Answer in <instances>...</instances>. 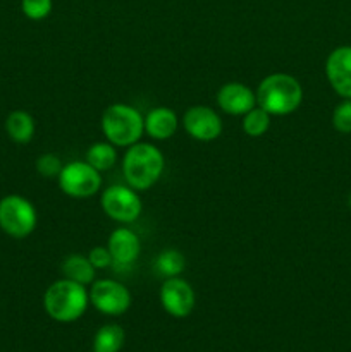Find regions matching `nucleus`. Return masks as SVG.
<instances>
[{
	"mask_svg": "<svg viewBox=\"0 0 351 352\" xmlns=\"http://www.w3.org/2000/svg\"><path fill=\"white\" fill-rule=\"evenodd\" d=\"M257 105L267 110L270 116H288L303 102V88L298 79L291 74L275 72L262 79L258 85Z\"/></svg>",
	"mask_w": 351,
	"mask_h": 352,
	"instance_id": "f257e3e1",
	"label": "nucleus"
},
{
	"mask_svg": "<svg viewBox=\"0 0 351 352\" xmlns=\"http://www.w3.org/2000/svg\"><path fill=\"white\" fill-rule=\"evenodd\" d=\"M89 296L85 285L61 278L47 289L43 296L45 311L61 323H71L81 318L88 308Z\"/></svg>",
	"mask_w": 351,
	"mask_h": 352,
	"instance_id": "f03ea898",
	"label": "nucleus"
},
{
	"mask_svg": "<svg viewBox=\"0 0 351 352\" xmlns=\"http://www.w3.org/2000/svg\"><path fill=\"white\" fill-rule=\"evenodd\" d=\"M123 172L129 188L138 191L150 189L164 172V155L153 144H133L124 155Z\"/></svg>",
	"mask_w": 351,
	"mask_h": 352,
	"instance_id": "7ed1b4c3",
	"label": "nucleus"
},
{
	"mask_svg": "<svg viewBox=\"0 0 351 352\" xmlns=\"http://www.w3.org/2000/svg\"><path fill=\"white\" fill-rule=\"evenodd\" d=\"M102 131L107 141L114 146L129 148L143 136L145 117L134 107L126 103H114L103 112Z\"/></svg>",
	"mask_w": 351,
	"mask_h": 352,
	"instance_id": "20e7f679",
	"label": "nucleus"
},
{
	"mask_svg": "<svg viewBox=\"0 0 351 352\" xmlns=\"http://www.w3.org/2000/svg\"><path fill=\"white\" fill-rule=\"evenodd\" d=\"M36 227V210L26 198L17 195L6 196L0 201V229L9 236L26 237Z\"/></svg>",
	"mask_w": 351,
	"mask_h": 352,
	"instance_id": "39448f33",
	"label": "nucleus"
},
{
	"mask_svg": "<svg viewBox=\"0 0 351 352\" xmlns=\"http://www.w3.org/2000/svg\"><path fill=\"white\" fill-rule=\"evenodd\" d=\"M57 179L62 192L71 198H89L98 192L102 186V175L88 162H71L64 165Z\"/></svg>",
	"mask_w": 351,
	"mask_h": 352,
	"instance_id": "423d86ee",
	"label": "nucleus"
},
{
	"mask_svg": "<svg viewBox=\"0 0 351 352\" xmlns=\"http://www.w3.org/2000/svg\"><path fill=\"white\" fill-rule=\"evenodd\" d=\"M89 302L100 313L109 316H120L129 309L131 294L120 282L102 278L93 282L88 292Z\"/></svg>",
	"mask_w": 351,
	"mask_h": 352,
	"instance_id": "0eeeda50",
	"label": "nucleus"
},
{
	"mask_svg": "<svg viewBox=\"0 0 351 352\" xmlns=\"http://www.w3.org/2000/svg\"><path fill=\"white\" fill-rule=\"evenodd\" d=\"M102 208L112 220L120 223H131L140 217L141 199L133 188L110 186L102 192Z\"/></svg>",
	"mask_w": 351,
	"mask_h": 352,
	"instance_id": "6e6552de",
	"label": "nucleus"
},
{
	"mask_svg": "<svg viewBox=\"0 0 351 352\" xmlns=\"http://www.w3.org/2000/svg\"><path fill=\"white\" fill-rule=\"evenodd\" d=\"M160 302L171 316L186 318L195 308V291L184 278H165L160 287Z\"/></svg>",
	"mask_w": 351,
	"mask_h": 352,
	"instance_id": "1a4fd4ad",
	"label": "nucleus"
},
{
	"mask_svg": "<svg viewBox=\"0 0 351 352\" xmlns=\"http://www.w3.org/2000/svg\"><path fill=\"white\" fill-rule=\"evenodd\" d=\"M182 126L189 136L198 141H213L222 133V120L219 113L203 105H195L186 110Z\"/></svg>",
	"mask_w": 351,
	"mask_h": 352,
	"instance_id": "9d476101",
	"label": "nucleus"
},
{
	"mask_svg": "<svg viewBox=\"0 0 351 352\" xmlns=\"http://www.w3.org/2000/svg\"><path fill=\"white\" fill-rule=\"evenodd\" d=\"M326 74L330 86L343 98H351V47L330 52L326 62Z\"/></svg>",
	"mask_w": 351,
	"mask_h": 352,
	"instance_id": "9b49d317",
	"label": "nucleus"
},
{
	"mask_svg": "<svg viewBox=\"0 0 351 352\" xmlns=\"http://www.w3.org/2000/svg\"><path fill=\"white\" fill-rule=\"evenodd\" d=\"M107 248L112 256V265L116 268H127L138 260L141 251L140 237L133 230L120 227L109 236Z\"/></svg>",
	"mask_w": 351,
	"mask_h": 352,
	"instance_id": "f8f14e48",
	"label": "nucleus"
},
{
	"mask_svg": "<svg viewBox=\"0 0 351 352\" xmlns=\"http://www.w3.org/2000/svg\"><path fill=\"white\" fill-rule=\"evenodd\" d=\"M217 103L229 116H244L257 107V95L243 82H227L217 93Z\"/></svg>",
	"mask_w": 351,
	"mask_h": 352,
	"instance_id": "ddd939ff",
	"label": "nucleus"
},
{
	"mask_svg": "<svg viewBox=\"0 0 351 352\" xmlns=\"http://www.w3.org/2000/svg\"><path fill=\"white\" fill-rule=\"evenodd\" d=\"M178 126V116H176L174 110L167 109V107H157V109L150 110L148 116L145 117V133L158 141L174 136Z\"/></svg>",
	"mask_w": 351,
	"mask_h": 352,
	"instance_id": "4468645a",
	"label": "nucleus"
},
{
	"mask_svg": "<svg viewBox=\"0 0 351 352\" xmlns=\"http://www.w3.org/2000/svg\"><path fill=\"white\" fill-rule=\"evenodd\" d=\"M64 278H69L72 282H78L81 285H89L95 280V270L88 256L83 254H71L64 260L61 267Z\"/></svg>",
	"mask_w": 351,
	"mask_h": 352,
	"instance_id": "2eb2a0df",
	"label": "nucleus"
},
{
	"mask_svg": "<svg viewBox=\"0 0 351 352\" xmlns=\"http://www.w3.org/2000/svg\"><path fill=\"white\" fill-rule=\"evenodd\" d=\"M6 131L9 138L16 143L26 144L34 136V120L24 110H14L6 120Z\"/></svg>",
	"mask_w": 351,
	"mask_h": 352,
	"instance_id": "dca6fc26",
	"label": "nucleus"
},
{
	"mask_svg": "<svg viewBox=\"0 0 351 352\" xmlns=\"http://www.w3.org/2000/svg\"><path fill=\"white\" fill-rule=\"evenodd\" d=\"M124 339H126V333L123 327L116 323L100 327L93 339V352H119L124 346Z\"/></svg>",
	"mask_w": 351,
	"mask_h": 352,
	"instance_id": "f3484780",
	"label": "nucleus"
},
{
	"mask_svg": "<svg viewBox=\"0 0 351 352\" xmlns=\"http://www.w3.org/2000/svg\"><path fill=\"white\" fill-rule=\"evenodd\" d=\"M86 162L98 172L110 170L117 162V150L109 141L92 144L86 151Z\"/></svg>",
	"mask_w": 351,
	"mask_h": 352,
	"instance_id": "a211bd4d",
	"label": "nucleus"
},
{
	"mask_svg": "<svg viewBox=\"0 0 351 352\" xmlns=\"http://www.w3.org/2000/svg\"><path fill=\"white\" fill-rule=\"evenodd\" d=\"M186 268V258L178 250H165L155 260V272L164 278L179 277Z\"/></svg>",
	"mask_w": 351,
	"mask_h": 352,
	"instance_id": "6ab92c4d",
	"label": "nucleus"
},
{
	"mask_svg": "<svg viewBox=\"0 0 351 352\" xmlns=\"http://www.w3.org/2000/svg\"><path fill=\"white\" fill-rule=\"evenodd\" d=\"M270 127V113L264 110L262 107H255L250 112L244 113L243 119V131L251 138L264 136Z\"/></svg>",
	"mask_w": 351,
	"mask_h": 352,
	"instance_id": "aec40b11",
	"label": "nucleus"
},
{
	"mask_svg": "<svg viewBox=\"0 0 351 352\" xmlns=\"http://www.w3.org/2000/svg\"><path fill=\"white\" fill-rule=\"evenodd\" d=\"M62 168H64L62 160L54 153L41 155V157L36 160V170L41 177H47V179L58 177L62 172Z\"/></svg>",
	"mask_w": 351,
	"mask_h": 352,
	"instance_id": "412c9836",
	"label": "nucleus"
},
{
	"mask_svg": "<svg viewBox=\"0 0 351 352\" xmlns=\"http://www.w3.org/2000/svg\"><path fill=\"white\" fill-rule=\"evenodd\" d=\"M332 124L337 133L350 134L351 133V98H346L334 109Z\"/></svg>",
	"mask_w": 351,
	"mask_h": 352,
	"instance_id": "4be33fe9",
	"label": "nucleus"
},
{
	"mask_svg": "<svg viewBox=\"0 0 351 352\" xmlns=\"http://www.w3.org/2000/svg\"><path fill=\"white\" fill-rule=\"evenodd\" d=\"M24 16L33 21L45 19L52 10V0H23L21 3Z\"/></svg>",
	"mask_w": 351,
	"mask_h": 352,
	"instance_id": "5701e85b",
	"label": "nucleus"
},
{
	"mask_svg": "<svg viewBox=\"0 0 351 352\" xmlns=\"http://www.w3.org/2000/svg\"><path fill=\"white\" fill-rule=\"evenodd\" d=\"M88 260L92 261L93 267L98 268V270H102V268H107L112 265V256H110L109 248H105V246L93 248V250L88 253Z\"/></svg>",
	"mask_w": 351,
	"mask_h": 352,
	"instance_id": "b1692460",
	"label": "nucleus"
},
{
	"mask_svg": "<svg viewBox=\"0 0 351 352\" xmlns=\"http://www.w3.org/2000/svg\"><path fill=\"white\" fill-rule=\"evenodd\" d=\"M348 205H350V208H351V195H350V198H348Z\"/></svg>",
	"mask_w": 351,
	"mask_h": 352,
	"instance_id": "393cba45",
	"label": "nucleus"
}]
</instances>
